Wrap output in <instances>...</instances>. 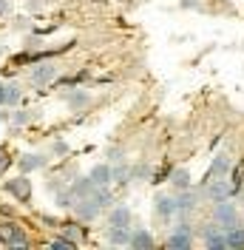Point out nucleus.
Here are the masks:
<instances>
[{
    "mask_svg": "<svg viewBox=\"0 0 244 250\" xmlns=\"http://www.w3.org/2000/svg\"><path fill=\"white\" fill-rule=\"evenodd\" d=\"M213 219L224 228V230H230L233 225H239V210H236V205H230V199H224V202H216Z\"/></svg>",
    "mask_w": 244,
    "mask_h": 250,
    "instance_id": "obj_1",
    "label": "nucleus"
},
{
    "mask_svg": "<svg viewBox=\"0 0 244 250\" xmlns=\"http://www.w3.org/2000/svg\"><path fill=\"white\" fill-rule=\"evenodd\" d=\"M0 242L9 245V248H29V242H26L23 230H20V225H15V222L0 225Z\"/></svg>",
    "mask_w": 244,
    "mask_h": 250,
    "instance_id": "obj_2",
    "label": "nucleus"
},
{
    "mask_svg": "<svg viewBox=\"0 0 244 250\" xmlns=\"http://www.w3.org/2000/svg\"><path fill=\"white\" fill-rule=\"evenodd\" d=\"M170 250H187L190 245H193V233H190V225H176L173 228V233L168 236V242H165Z\"/></svg>",
    "mask_w": 244,
    "mask_h": 250,
    "instance_id": "obj_3",
    "label": "nucleus"
},
{
    "mask_svg": "<svg viewBox=\"0 0 244 250\" xmlns=\"http://www.w3.org/2000/svg\"><path fill=\"white\" fill-rule=\"evenodd\" d=\"M207 196L213 199V202H224L233 196V182H227V176H216L213 182L207 185Z\"/></svg>",
    "mask_w": 244,
    "mask_h": 250,
    "instance_id": "obj_4",
    "label": "nucleus"
},
{
    "mask_svg": "<svg viewBox=\"0 0 244 250\" xmlns=\"http://www.w3.org/2000/svg\"><path fill=\"white\" fill-rule=\"evenodd\" d=\"M233 171V159H230V154H216L213 162H210V179H216V176H227V173Z\"/></svg>",
    "mask_w": 244,
    "mask_h": 250,
    "instance_id": "obj_5",
    "label": "nucleus"
},
{
    "mask_svg": "<svg viewBox=\"0 0 244 250\" xmlns=\"http://www.w3.org/2000/svg\"><path fill=\"white\" fill-rule=\"evenodd\" d=\"M54 77H57V65H54V62H40V65L31 71V80H34L37 85H46V83H51Z\"/></svg>",
    "mask_w": 244,
    "mask_h": 250,
    "instance_id": "obj_6",
    "label": "nucleus"
},
{
    "mask_svg": "<svg viewBox=\"0 0 244 250\" xmlns=\"http://www.w3.org/2000/svg\"><path fill=\"white\" fill-rule=\"evenodd\" d=\"M108 225H111V228H131V210H128L125 205L111 208V213H108Z\"/></svg>",
    "mask_w": 244,
    "mask_h": 250,
    "instance_id": "obj_7",
    "label": "nucleus"
},
{
    "mask_svg": "<svg viewBox=\"0 0 244 250\" xmlns=\"http://www.w3.org/2000/svg\"><path fill=\"white\" fill-rule=\"evenodd\" d=\"M196 202H199V193L184 188L182 193L176 196V213H190V210L196 208Z\"/></svg>",
    "mask_w": 244,
    "mask_h": 250,
    "instance_id": "obj_8",
    "label": "nucleus"
},
{
    "mask_svg": "<svg viewBox=\"0 0 244 250\" xmlns=\"http://www.w3.org/2000/svg\"><path fill=\"white\" fill-rule=\"evenodd\" d=\"M153 210H156V216H162V219L173 216L176 213V196H156Z\"/></svg>",
    "mask_w": 244,
    "mask_h": 250,
    "instance_id": "obj_9",
    "label": "nucleus"
},
{
    "mask_svg": "<svg viewBox=\"0 0 244 250\" xmlns=\"http://www.w3.org/2000/svg\"><path fill=\"white\" fill-rule=\"evenodd\" d=\"M6 188H9V193L12 196H17V199H29L31 196V182L23 176V179H12V182H6Z\"/></svg>",
    "mask_w": 244,
    "mask_h": 250,
    "instance_id": "obj_10",
    "label": "nucleus"
},
{
    "mask_svg": "<svg viewBox=\"0 0 244 250\" xmlns=\"http://www.w3.org/2000/svg\"><path fill=\"white\" fill-rule=\"evenodd\" d=\"M97 185H94L91 176H82V179H77L74 185H71V193H74V199H85V196H91Z\"/></svg>",
    "mask_w": 244,
    "mask_h": 250,
    "instance_id": "obj_11",
    "label": "nucleus"
},
{
    "mask_svg": "<svg viewBox=\"0 0 244 250\" xmlns=\"http://www.w3.org/2000/svg\"><path fill=\"white\" fill-rule=\"evenodd\" d=\"M91 179H94V185L97 188H108L111 182H114V173H111L108 165H97V168L91 171Z\"/></svg>",
    "mask_w": 244,
    "mask_h": 250,
    "instance_id": "obj_12",
    "label": "nucleus"
},
{
    "mask_svg": "<svg viewBox=\"0 0 244 250\" xmlns=\"http://www.w3.org/2000/svg\"><path fill=\"white\" fill-rule=\"evenodd\" d=\"M131 248H134V250L153 248V236L148 233V230H134V233H131Z\"/></svg>",
    "mask_w": 244,
    "mask_h": 250,
    "instance_id": "obj_13",
    "label": "nucleus"
},
{
    "mask_svg": "<svg viewBox=\"0 0 244 250\" xmlns=\"http://www.w3.org/2000/svg\"><path fill=\"white\" fill-rule=\"evenodd\" d=\"M108 242L111 245H131V228H111L108 230Z\"/></svg>",
    "mask_w": 244,
    "mask_h": 250,
    "instance_id": "obj_14",
    "label": "nucleus"
},
{
    "mask_svg": "<svg viewBox=\"0 0 244 250\" xmlns=\"http://www.w3.org/2000/svg\"><path fill=\"white\" fill-rule=\"evenodd\" d=\"M224 236H227V248H236V250L244 248V228L233 225L230 230H224Z\"/></svg>",
    "mask_w": 244,
    "mask_h": 250,
    "instance_id": "obj_15",
    "label": "nucleus"
},
{
    "mask_svg": "<svg viewBox=\"0 0 244 250\" xmlns=\"http://www.w3.org/2000/svg\"><path fill=\"white\" fill-rule=\"evenodd\" d=\"M43 165H46V156H40V154H29V156L20 159V168L23 171H34V168H43Z\"/></svg>",
    "mask_w": 244,
    "mask_h": 250,
    "instance_id": "obj_16",
    "label": "nucleus"
},
{
    "mask_svg": "<svg viewBox=\"0 0 244 250\" xmlns=\"http://www.w3.org/2000/svg\"><path fill=\"white\" fill-rule=\"evenodd\" d=\"M170 182H173V188L184 190V188H190V173L184 171V168H179V171H173V173H170Z\"/></svg>",
    "mask_w": 244,
    "mask_h": 250,
    "instance_id": "obj_17",
    "label": "nucleus"
},
{
    "mask_svg": "<svg viewBox=\"0 0 244 250\" xmlns=\"http://www.w3.org/2000/svg\"><path fill=\"white\" fill-rule=\"evenodd\" d=\"M111 173H114V182L125 185V182H128V176H131V168H128V165H120V168H111Z\"/></svg>",
    "mask_w": 244,
    "mask_h": 250,
    "instance_id": "obj_18",
    "label": "nucleus"
},
{
    "mask_svg": "<svg viewBox=\"0 0 244 250\" xmlns=\"http://www.w3.org/2000/svg\"><path fill=\"white\" fill-rule=\"evenodd\" d=\"M82 103H88V91H77V94L68 97V105H71V108H80Z\"/></svg>",
    "mask_w": 244,
    "mask_h": 250,
    "instance_id": "obj_19",
    "label": "nucleus"
},
{
    "mask_svg": "<svg viewBox=\"0 0 244 250\" xmlns=\"http://www.w3.org/2000/svg\"><path fill=\"white\" fill-rule=\"evenodd\" d=\"M12 123H15V125H23V123H29V111H15V117H12Z\"/></svg>",
    "mask_w": 244,
    "mask_h": 250,
    "instance_id": "obj_20",
    "label": "nucleus"
},
{
    "mask_svg": "<svg viewBox=\"0 0 244 250\" xmlns=\"http://www.w3.org/2000/svg\"><path fill=\"white\" fill-rule=\"evenodd\" d=\"M148 165H139V168H134V171H131V176H134V179H145V176H148Z\"/></svg>",
    "mask_w": 244,
    "mask_h": 250,
    "instance_id": "obj_21",
    "label": "nucleus"
},
{
    "mask_svg": "<svg viewBox=\"0 0 244 250\" xmlns=\"http://www.w3.org/2000/svg\"><path fill=\"white\" fill-rule=\"evenodd\" d=\"M20 100V88L17 85H9V103H17Z\"/></svg>",
    "mask_w": 244,
    "mask_h": 250,
    "instance_id": "obj_22",
    "label": "nucleus"
},
{
    "mask_svg": "<svg viewBox=\"0 0 244 250\" xmlns=\"http://www.w3.org/2000/svg\"><path fill=\"white\" fill-rule=\"evenodd\" d=\"M3 103H9V85L0 83V105H3Z\"/></svg>",
    "mask_w": 244,
    "mask_h": 250,
    "instance_id": "obj_23",
    "label": "nucleus"
},
{
    "mask_svg": "<svg viewBox=\"0 0 244 250\" xmlns=\"http://www.w3.org/2000/svg\"><path fill=\"white\" fill-rule=\"evenodd\" d=\"M9 168V156H6V151H0V173Z\"/></svg>",
    "mask_w": 244,
    "mask_h": 250,
    "instance_id": "obj_24",
    "label": "nucleus"
},
{
    "mask_svg": "<svg viewBox=\"0 0 244 250\" xmlns=\"http://www.w3.org/2000/svg\"><path fill=\"white\" fill-rule=\"evenodd\" d=\"M179 6H182V9H196L199 0H179Z\"/></svg>",
    "mask_w": 244,
    "mask_h": 250,
    "instance_id": "obj_25",
    "label": "nucleus"
},
{
    "mask_svg": "<svg viewBox=\"0 0 244 250\" xmlns=\"http://www.w3.org/2000/svg\"><path fill=\"white\" fill-rule=\"evenodd\" d=\"M9 9H12V6H9V0H0V15H6Z\"/></svg>",
    "mask_w": 244,
    "mask_h": 250,
    "instance_id": "obj_26",
    "label": "nucleus"
}]
</instances>
